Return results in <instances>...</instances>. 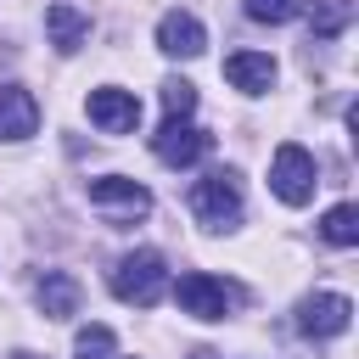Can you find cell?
Returning a JSON list of instances; mask_svg holds the SVG:
<instances>
[{
	"label": "cell",
	"instance_id": "obj_1",
	"mask_svg": "<svg viewBox=\"0 0 359 359\" xmlns=\"http://www.w3.org/2000/svg\"><path fill=\"white\" fill-rule=\"evenodd\" d=\"M163 292H168V264H163V252L140 247V252H123V258H118V269H112V297H123V303H135V309H151Z\"/></svg>",
	"mask_w": 359,
	"mask_h": 359
},
{
	"label": "cell",
	"instance_id": "obj_2",
	"mask_svg": "<svg viewBox=\"0 0 359 359\" xmlns=\"http://www.w3.org/2000/svg\"><path fill=\"white\" fill-rule=\"evenodd\" d=\"M90 208L107 224H135V219L151 213V191L135 185V180H123V174H101V180H90Z\"/></svg>",
	"mask_w": 359,
	"mask_h": 359
},
{
	"label": "cell",
	"instance_id": "obj_3",
	"mask_svg": "<svg viewBox=\"0 0 359 359\" xmlns=\"http://www.w3.org/2000/svg\"><path fill=\"white\" fill-rule=\"evenodd\" d=\"M191 213L208 224V230H230L236 219H241V180L236 174H208V180H196L191 185Z\"/></svg>",
	"mask_w": 359,
	"mask_h": 359
},
{
	"label": "cell",
	"instance_id": "obj_4",
	"mask_svg": "<svg viewBox=\"0 0 359 359\" xmlns=\"http://www.w3.org/2000/svg\"><path fill=\"white\" fill-rule=\"evenodd\" d=\"M314 157L297 146V140H286V146H275V163H269V191L286 202V208H303L309 196H314Z\"/></svg>",
	"mask_w": 359,
	"mask_h": 359
},
{
	"label": "cell",
	"instance_id": "obj_5",
	"mask_svg": "<svg viewBox=\"0 0 359 359\" xmlns=\"http://www.w3.org/2000/svg\"><path fill=\"white\" fill-rule=\"evenodd\" d=\"M174 303H180L191 320H224V314H230V303H236V286H224V280H213V275L191 269V275H180V280H174Z\"/></svg>",
	"mask_w": 359,
	"mask_h": 359
},
{
	"label": "cell",
	"instance_id": "obj_6",
	"mask_svg": "<svg viewBox=\"0 0 359 359\" xmlns=\"http://www.w3.org/2000/svg\"><path fill=\"white\" fill-rule=\"evenodd\" d=\"M151 151H157L168 168H191V163H202V157L213 151V135L196 129V123H185V118H168V123L151 135Z\"/></svg>",
	"mask_w": 359,
	"mask_h": 359
},
{
	"label": "cell",
	"instance_id": "obj_7",
	"mask_svg": "<svg viewBox=\"0 0 359 359\" xmlns=\"http://www.w3.org/2000/svg\"><path fill=\"white\" fill-rule=\"evenodd\" d=\"M348 314H353V303L342 292H314V297L297 303V331L303 337H342L348 331Z\"/></svg>",
	"mask_w": 359,
	"mask_h": 359
},
{
	"label": "cell",
	"instance_id": "obj_8",
	"mask_svg": "<svg viewBox=\"0 0 359 359\" xmlns=\"http://www.w3.org/2000/svg\"><path fill=\"white\" fill-rule=\"evenodd\" d=\"M90 123L107 129V135H129V129L140 123V101H135L129 90L101 84V90H90Z\"/></svg>",
	"mask_w": 359,
	"mask_h": 359
},
{
	"label": "cell",
	"instance_id": "obj_9",
	"mask_svg": "<svg viewBox=\"0 0 359 359\" xmlns=\"http://www.w3.org/2000/svg\"><path fill=\"white\" fill-rule=\"evenodd\" d=\"M157 50H163V56H202V50H208V34H202V22H196L191 11H163V22H157Z\"/></svg>",
	"mask_w": 359,
	"mask_h": 359
},
{
	"label": "cell",
	"instance_id": "obj_10",
	"mask_svg": "<svg viewBox=\"0 0 359 359\" xmlns=\"http://www.w3.org/2000/svg\"><path fill=\"white\" fill-rule=\"evenodd\" d=\"M39 129V101L22 84H0V140H28Z\"/></svg>",
	"mask_w": 359,
	"mask_h": 359
},
{
	"label": "cell",
	"instance_id": "obj_11",
	"mask_svg": "<svg viewBox=\"0 0 359 359\" xmlns=\"http://www.w3.org/2000/svg\"><path fill=\"white\" fill-rule=\"evenodd\" d=\"M224 79H230L241 95H264V90L275 84V62H269L264 50H236V56H224Z\"/></svg>",
	"mask_w": 359,
	"mask_h": 359
},
{
	"label": "cell",
	"instance_id": "obj_12",
	"mask_svg": "<svg viewBox=\"0 0 359 359\" xmlns=\"http://www.w3.org/2000/svg\"><path fill=\"white\" fill-rule=\"evenodd\" d=\"M45 34H50V45H56L62 56H73V50L90 39V17L56 0V6H45Z\"/></svg>",
	"mask_w": 359,
	"mask_h": 359
},
{
	"label": "cell",
	"instance_id": "obj_13",
	"mask_svg": "<svg viewBox=\"0 0 359 359\" xmlns=\"http://www.w3.org/2000/svg\"><path fill=\"white\" fill-rule=\"evenodd\" d=\"M34 297H39L45 320H73V314H79V280H73L67 269H50V275L34 286Z\"/></svg>",
	"mask_w": 359,
	"mask_h": 359
},
{
	"label": "cell",
	"instance_id": "obj_14",
	"mask_svg": "<svg viewBox=\"0 0 359 359\" xmlns=\"http://www.w3.org/2000/svg\"><path fill=\"white\" fill-rule=\"evenodd\" d=\"M353 22V0H309V34L314 39H337Z\"/></svg>",
	"mask_w": 359,
	"mask_h": 359
},
{
	"label": "cell",
	"instance_id": "obj_15",
	"mask_svg": "<svg viewBox=\"0 0 359 359\" xmlns=\"http://www.w3.org/2000/svg\"><path fill=\"white\" fill-rule=\"evenodd\" d=\"M320 236L331 247H359V208L353 202H337L325 219H320Z\"/></svg>",
	"mask_w": 359,
	"mask_h": 359
},
{
	"label": "cell",
	"instance_id": "obj_16",
	"mask_svg": "<svg viewBox=\"0 0 359 359\" xmlns=\"http://www.w3.org/2000/svg\"><path fill=\"white\" fill-rule=\"evenodd\" d=\"M73 353H79V359H112V331H107V325H79Z\"/></svg>",
	"mask_w": 359,
	"mask_h": 359
},
{
	"label": "cell",
	"instance_id": "obj_17",
	"mask_svg": "<svg viewBox=\"0 0 359 359\" xmlns=\"http://www.w3.org/2000/svg\"><path fill=\"white\" fill-rule=\"evenodd\" d=\"M163 112H168V118H191V112H196V84L168 79V84H163Z\"/></svg>",
	"mask_w": 359,
	"mask_h": 359
},
{
	"label": "cell",
	"instance_id": "obj_18",
	"mask_svg": "<svg viewBox=\"0 0 359 359\" xmlns=\"http://www.w3.org/2000/svg\"><path fill=\"white\" fill-rule=\"evenodd\" d=\"M247 17L252 22H292L297 17V0H247Z\"/></svg>",
	"mask_w": 359,
	"mask_h": 359
},
{
	"label": "cell",
	"instance_id": "obj_19",
	"mask_svg": "<svg viewBox=\"0 0 359 359\" xmlns=\"http://www.w3.org/2000/svg\"><path fill=\"white\" fill-rule=\"evenodd\" d=\"M191 359H219V353H213V348H196V353H191Z\"/></svg>",
	"mask_w": 359,
	"mask_h": 359
},
{
	"label": "cell",
	"instance_id": "obj_20",
	"mask_svg": "<svg viewBox=\"0 0 359 359\" xmlns=\"http://www.w3.org/2000/svg\"><path fill=\"white\" fill-rule=\"evenodd\" d=\"M17 359H34V353H17Z\"/></svg>",
	"mask_w": 359,
	"mask_h": 359
}]
</instances>
